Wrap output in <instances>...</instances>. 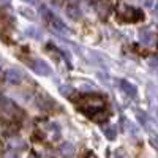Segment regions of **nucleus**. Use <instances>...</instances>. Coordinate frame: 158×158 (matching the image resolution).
Segmentation results:
<instances>
[{
  "instance_id": "nucleus-21",
  "label": "nucleus",
  "mask_w": 158,
  "mask_h": 158,
  "mask_svg": "<svg viewBox=\"0 0 158 158\" xmlns=\"http://www.w3.org/2000/svg\"><path fill=\"white\" fill-rule=\"evenodd\" d=\"M150 67H155V59H150Z\"/></svg>"
},
{
  "instance_id": "nucleus-9",
  "label": "nucleus",
  "mask_w": 158,
  "mask_h": 158,
  "mask_svg": "<svg viewBox=\"0 0 158 158\" xmlns=\"http://www.w3.org/2000/svg\"><path fill=\"white\" fill-rule=\"evenodd\" d=\"M67 16L73 21H77L79 18H81V10H79L76 5H68L67 6Z\"/></svg>"
},
{
  "instance_id": "nucleus-10",
  "label": "nucleus",
  "mask_w": 158,
  "mask_h": 158,
  "mask_svg": "<svg viewBox=\"0 0 158 158\" xmlns=\"http://www.w3.org/2000/svg\"><path fill=\"white\" fill-rule=\"evenodd\" d=\"M136 115H138V118H139V122H141L144 127H146V128H150V130H153V125H155V123H153V122L150 120V118L147 117V114H146V112L138 111V114H136Z\"/></svg>"
},
{
  "instance_id": "nucleus-20",
  "label": "nucleus",
  "mask_w": 158,
  "mask_h": 158,
  "mask_svg": "<svg viewBox=\"0 0 158 158\" xmlns=\"http://www.w3.org/2000/svg\"><path fill=\"white\" fill-rule=\"evenodd\" d=\"M87 158H97V156H95L94 153H92V152H89V153H87Z\"/></svg>"
},
{
  "instance_id": "nucleus-2",
  "label": "nucleus",
  "mask_w": 158,
  "mask_h": 158,
  "mask_svg": "<svg viewBox=\"0 0 158 158\" xmlns=\"http://www.w3.org/2000/svg\"><path fill=\"white\" fill-rule=\"evenodd\" d=\"M117 15H118V19H122V21H125V22H138V21L142 19V13H141L138 8L130 6V5H125V3L118 5Z\"/></svg>"
},
{
  "instance_id": "nucleus-18",
  "label": "nucleus",
  "mask_w": 158,
  "mask_h": 158,
  "mask_svg": "<svg viewBox=\"0 0 158 158\" xmlns=\"http://www.w3.org/2000/svg\"><path fill=\"white\" fill-rule=\"evenodd\" d=\"M79 87H87V89H84V90H94L95 87H94V84H90V82H87V81H82V82H79Z\"/></svg>"
},
{
  "instance_id": "nucleus-6",
  "label": "nucleus",
  "mask_w": 158,
  "mask_h": 158,
  "mask_svg": "<svg viewBox=\"0 0 158 158\" xmlns=\"http://www.w3.org/2000/svg\"><path fill=\"white\" fill-rule=\"evenodd\" d=\"M118 84H120V89L125 92L128 97L133 98V97L138 95V89H136V85H135V84H131L130 81H127V79H122V81H118Z\"/></svg>"
},
{
  "instance_id": "nucleus-8",
  "label": "nucleus",
  "mask_w": 158,
  "mask_h": 158,
  "mask_svg": "<svg viewBox=\"0 0 158 158\" xmlns=\"http://www.w3.org/2000/svg\"><path fill=\"white\" fill-rule=\"evenodd\" d=\"M60 153H62L63 158H73L74 153H76V149H74L73 144H70V142H63L62 146H60Z\"/></svg>"
},
{
  "instance_id": "nucleus-4",
  "label": "nucleus",
  "mask_w": 158,
  "mask_h": 158,
  "mask_svg": "<svg viewBox=\"0 0 158 158\" xmlns=\"http://www.w3.org/2000/svg\"><path fill=\"white\" fill-rule=\"evenodd\" d=\"M33 70H35V73L40 74V76H49V74L52 73L51 67H49L44 60H41V59H36V60L33 62Z\"/></svg>"
},
{
  "instance_id": "nucleus-16",
  "label": "nucleus",
  "mask_w": 158,
  "mask_h": 158,
  "mask_svg": "<svg viewBox=\"0 0 158 158\" xmlns=\"http://www.w3.org/2000/svg\"><path fill=\"white\" fill-rule=\"evenodd\" d=\"M104 118H108V114L103 112V111H100V112H97V114L94 115V120H97V122H103Z\"/></svg>"
},
{
  "instance_id": "nucleus-13",
  "label": "nucleus",
  "mask_w": 158,
  "mask_h": 158,
  "mask_svg": "<svg viewBox=\"0 0 158 158\" xmlns=\"http://www.w3.org/2000/svg\"><path fill=\"white\" fill-rule=\"evenodd\" d=\"M10 146L15 149V150H19V149L22 150V149L27 147V146H25V142H24L21 138H11V139H10Z\"/></svg>"
},
{
  "instance_id": "nucleus-1",
  "label": "nucleus",
  "mask_w": 158,
  "mask_h": 158,
  "mask_svg": "<svg viewBox=\"0 0 158 158\" xmlns=\"http://www.w3.org/2000/svg\"><path fill=\"white\" fill-rule=\"evenodd\" d=\"M104 106H106V101H104L103 97H100V95H85L81 100L79 109H81L82 112H85L87 115H90V114H97V112L103 111Z\"/></svg>"
},
{
  "instance_id": "nucleus-12",
  "label": "nucleus",
  "mask_w": 158,
  "mask_h": 158,
  "mask_svg": "<svg viewBox=\"0 0 158 158\" xmlns=\"http://www.w3.org/2000/svg\"><path fill=\"white\" fill-rule=\"evenodd\" d=\"M25 33H27L29 36H32V38H35V40L41 38V30L36 29L35 25H27V27H25Z\"/></svg>"
},
{
  "instance_id": "nucleus-23",
  "label": "nucleus",
  "mask_w": 158,
  "mask_h": 158,
  "mask_svg": "<svg viewBox=\"0 0 158 158\" xmlns=\"http://www.w3.org/2000/svg\"><path fill=\"white\" fill-rule=\"evenodd\" d=\"M0 149H2V147H0Z\"/></svg>"
},
{
  "instance_id": "nucleus-19",
  "label": "nucleus",
  "mask_w": 158,
  "mask_h": 158,
  "mask_svg": "<svg viewBox=\"0 0 158 158\" xmlns=\"http://www.w3.org/2000/svg\"><path fill=\"white\" fill-rule=\"evenodd\" d=\"M8 158H19V156H18L16 153H10V155H8Z\"/></svg>"
},
{
  "instance_id": "nucleus-14",
  "label": "nucleus",
  "mask_w": 158,
  "mask_h": 158,
  "mask_svg": "<svg viewBox=\"0 0 158 158\" xmlns=\"http://www.w3.org/2000/svg\"><path fill=\"white\" fill-rule=\"evenodd\" d=\"M60 94L63 95V97H67V98H70V97H73V94H74V89L71 87V85H60Z\"/></svg>"
},
{
  "instance_id": "nucleus-3",
  "label": "nucleus",
  "mask_w": 158,
  "mask_h": 158,
  "mask_svg": "<svg viewBox=\"0 0 158 158\" xmlns=\"http://www.w3.org/2000/svg\"><path fill=\"white\" fill-rule=\"evenodd\" d=\"M48 21H49V25H51V29H52V30H56V32L60 33V35H70L68 27H67V25H65L59 18H56L54 15H51V16L48 18Z\"/></svg>"
},
{
  "instance_id": "nucleus-7",
  "label": "nucleus",
  "mask_w": 158,
  "mask_h": 158,
  "mask_svg": "<svg viewBox=\"0 0 158 158\" xmlns=\"http://www.w3.org/2000/svg\"><path fill=\"white\" fill-rule=\"evenodd\" d=\"M139 40H141V43L142 44H153L155 43V33L150 30V29H142L141 33H139Z\"/></svg>"
},
{
  "instance_id": "nucleus-15",
  "label": "nucleus",
  "mask_w": 158,
  "mask_h": 158,
  "mask_svg": "<svg viewBox=\"0 0 158 158\" xmlns=\"http://www.w3.org/2000/svg\"><path fill=\"white\" fill-rule=\"evenodd\" d=\"M19 13H21L22 16L29 18V19H33V18H35V11H33V10H30V8H25V6H19Z\"/></svg>"
},
{
  "instance_id": "nucleus-11",
  "label": "nucleus",
  "mask_w": 158,
  "mask_h": 158,
  "mask_svg": "<svg viewBox=\"0 0 158 158\" xmlns=\"http://www.w3.org/2000/svg\"><path fill=\"white\" fill-rule=\"evenodd\" d=\"M103 133L104 136H106L109 141H115V136H117V131L112 125H106V127H103Z\"/></svg>"
},
{
  "instance_id": "nucleus-5",
  "label": "nucleus",
  "mask_w": 158,
  "mask_h": 158,
  "mask_svg": "<svg viewBox=\"0 0 158 158\" xmlns=\"http://www.w3.org/2000/svg\"><path fill=\"white\" fill-rule=\"evenodd\" d=\"M5 79L11 84H19L22 81V73L16 68H8L5 71Z\"/></svg>"
},
{
  "instance_id": "nucleus-17",
  "label": "nucleus",
  "mask_w": 158,
  "mask_h": 158,
  "mask_svg": "<svg viewBox=\"0 0 158 158\" xmlns=\"http://www.w3.org/2000/svg\"><path fill=\"white\" fill-rule=\"evenodd\" d=\"M123 122H125V125H127V130L130 131V133H133V135H136V133H138V131H136V128H135L133 125H131V123L127 120V118H123Z\"/></svg>"
},
{
  "instance_id": "nucleus-22",
  "label": "nucleus",
  "mask_w": 158,
  "mask_h": 158,
  "mask_svg": "<svg viewBox=\"0 0 158 158\" xmlns=\"http://www.w3.org/2000/svg\"><path fill=\"white\" fill-rule=\"evenodd\" d=\"M29 158H38V156H36V155H33V153H32V155H30V156H29Z\"/></svg>"
}]
</instances>
